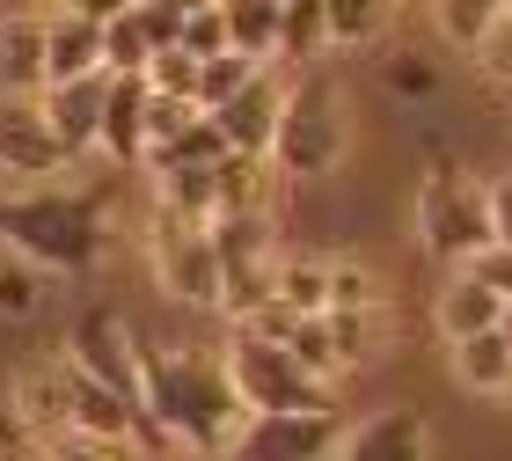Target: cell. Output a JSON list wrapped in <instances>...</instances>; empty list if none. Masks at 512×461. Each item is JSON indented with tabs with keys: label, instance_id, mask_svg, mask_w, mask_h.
Here are the masks:
<instances>
[{
	"label": "cell",
	"instance_id": "1",
	"mask_svg": "<svg viewBox=\"0 0 512 461\" xmlns=\"http://www.w3.org/2000/svg\"><path fill=\"white\" fill-rule=\"evenodd\" d=\"M139 366H147V418L169 447H235L249 403L227 374V352H176L139 337Z\"/></svg>",
	"mask_w": 512,
	"mask_h": 461
},
{
	"label": "cell",
	"instance_id": "2",
	"mask_svg": "<svg viewBox=\"0 0 512 461\" xmlns=\"http://www.w3.org/2000/svg\"><path fill=\"white\" fill-rule=\"evenodd\" d=\"M0 242L37 257L44 271L88 279L110 249V191H59V183H8L0 191Z\"/></svg>",
	"mask_w": 512,
	"mask_h": 461
},
{
	"label": "cell",
	"instance_id": "3",
	"mask_svg": "<svg viewBox=\"0 0 512 461\" xmlns=\"http://www.w3.org/2000/svg\"><path fill=\"white\" fill-rule=\"evenodd\" d=\"M417 242H425L432 264L461 271L483 242H498V220H491V183H476L461 161L439 147L417 176Z\"/></svg>",
	"mask_w": 512,
	"mask_h": 461
},
{
	"label": "cell",
	"instance_id": "4",
	"mask_svg": "<svg viewBox=\"0 0 512 461\" xmlns=\"http://www.w3.org/2000/svg\"><path fill=\"white\" fill-rule=\"evenodd\" d=\"M139 249H147L154 286L169 293L176 308L220 315V301H227V264H220V249H213V220H191V213H176V205H154Z\"/></svg>",
	"mask_w": 512,
	"mask_h": 461
},
{
	"label": "cell",
	"instance_id": "5",
	"mask_svg": "<svg viewBox=\"0 0 512 461\" xmlns=\"http://www.w3.org/2000/svg\"><path fill=\"white\" fill-rule=\"evenodd\" d=\"M344 154H352L344 88L322 74V66H308V74H293V88H286V118H278L271 161L286 169V183H308V176H330Z\"/></svg>",
	"mask_w": 512,
	"mask_h": 461
},
{
	"label": "cell",
	"instance_id": "6",
	"mask_svg": "<svg viewBox=\"0 0 512 461\" xmlns=\"http://www.w3.org/2000/svg\"><path fill=\"white\" fill-rule=\"evenodd\" d=\"M220 352H227V374H235L249 410H322V403H337L330 388H322L308 366H300L278 337H264V330H242V322H235V337H227Z\"/></svg>",
	"mask_w": 512,
	"mask_h": 461
},
{
	"label": "cell",
	"instance_id": "7",
	"mask_svg": "<svg viewBox=\"0 0 512 461\" xmlns=\"http://www.w3.org/2000/svg\"><path fill=\"white\" fill-rule=\"evenodd\" d=\"M352 425L337 403L322 410H249V425L235 432V461H337Z\"/></svg>",
	"mask_w": 512,
	"mask_h": 461
},
{
	"label": "cell",
	"instance_id": "8",
	"mask_svg": "<svg viewBox=\"0 0 512 461\" xmlns=\"http://www.w3.org/2000/svg\"><path fill=\"white\" fill-rule=\"evenodd\" d=\"M66 352H74V359H81L103 388H118L132 410H147V366H139V330H125V315H118V308L88 301V308L74 315V330H66Z\"/></svg>",
	"mask_w": 512,
	"mask_h": 461
},
{
	"label": "cell",
	"instance_id": "9",
	"mask_svg": "<svg viewBox=\"0 0 512 461\" xmlns=\"http://www.w3.org/2000/svg\"><path fill=\"white\" fill-rule=\"evenodd\" d=\"M59 169H74V154L59 147L44 96H0V183H52Z\"/></svg>",
	"mask_w": 512,
	"mask_h": 461
},
{
	"label": "cell",
	"instance_id": "10",
	"mask_svg": "<svg viewBox=\"0 0 512 461\" xmlns=\"http://www.w3.org/2000/svg\"><path fill=\"white\" fill-rule=\"evenodd\" d=\"M8 403H15V418L30 425L44 447L74 432V359H66V344L15 366V374H8Z\"/></svg>",
	"mask_w": 512,
	"mask_h": 461
},
{
	"label": "cell",
	"instance_id": "11",
	"mask_svg": "<svg viewBox=\"0 0 512 461\" xmlns=\"http://www.w3.org/2000/svg\"><path fill=\"white\" fill-rule=\"evenodd\" d=\"M52 88V15H0V96H44Z\"/></svg>",
	"mask_w": 512,
	"mask_h": 461
},
{
	"label": "cell",
	"instance_id": "12",
	"mask_svg": "<svg viewBox=\"0 0 512 461\" xmlns=\"http://www.w3.org/2000/svg\"><path fill=\"white\" fill-rule=\"evenodd\" d=\"M147 103H154V81L147 74H110L103 140H96V154L110 161V169H147Z\"/></svg>",
	"mask_w": 512,
	"mask_h": 461
},
{
	"label": "cell",
	"instance_id": "13",
	"mask_svg": "<svg viewBox=\"0 0 512 461\" xmlns=\"http://www.w3.org/2000/svg\"><path fill=\"white\" fill-rule=\"evenodd\" d=\"M337 461H432V418L417 403H395V410H374L366 425H352Z\"/></svg>",
	"mask_w": 512,
	"mask_h": 461
},
{
	"label": "cell",
	"instance_id": "14",
	"mask_svg": "<svg viewBox=\"0 0 512 461\" xmlns=\"http://www.w3.org/2000/svg\"><path fill=\"white\" fill-rule=\"evenodd\" d=\"M286 88H293V81H278L271 66H264V74L242 88V96H227V103L213 110V125L227 132V147H242V154H271L278 118H286Z\"/></svg>",
	"mask_w": 512,
	"mask_h": 461
},
{
	"label": "cell",
	"instance_id": "15",
	"mask_svg": "<svg viewBox=\"0 0 512 461\" xmlns=\"http://www.w3.org/2000/svg\"><path fill=\"white\" fill-rule=\"evenodd\" d=\"M103 96H110V74H96V81H66V88H44V118H52V132H59V147L66 154H96V140H103Z\"/></svg>",
	"mask_w": 512,
	"mask_h": 461
},
{
	"label": "cell",
	"instance_id": "16",
	"mask_svg": "<svg viewBox=\"0 0 512 461\" xmlns=\"http://www.w3.org/2000/svg\"><path fill=\"white\" fill-rule=\"evenodd\" d=\"M498 315H505V293H491L483 279H469V271H454V279L439 286V301H432V330L447 344H461V337L498 330Z\"/></svg>",
	"mask_w": 512,
	"mask_h": 461
},
{
	"label": "cell",
	"instance_id": "17",
	"mask_svg": "<svg viewBox=\"0 0 512 461\" xmlns=\"http://www.w3.org/2000/svg\"><path fill=\"white\" fill-rule=\"evenodd\" d=\"M96 74H110V37H103V22L59 8V15H52V88L96 81Z\"/></svg>",
	"mask_w": 512,
	"mask_h": 461
},
{
	"label": "cell",
	"instance_id": "18",
	"mask_svg": "<svg viewBox=\"0 0 512 461\" xmlns=\"http://www.w3.org/2000/svg\"><path fill=\"white\" fill-rule=\"evenodd\" d=\"M220 176V213H278V191H286V169H278L271 154H227L213 161Z\"/></svg>",
	"mask_w": 512,
	"mask_h": 461
},
{
	"label": "cell",
	"instance_id": "19",
	"mask_svg": "<svg viewBox=\"0 0 512 461\" xmlns=\"http://www.w3.org/2000/svg\"><path fill=\"white\" fill-rule=\"evenodd\" d=\"M447 366H454V381L469 388V396H498L505 403V388H512V344H505V330L447 344Z\"/></svg>",
	"mask_w": 512,
	"mask_h": 461
},
{
	"label": "cell",
	"instance_id": "20",
	"mask_svg": "<svg viewBox=\"0 0 512 461\" xmlns=\"http://www.w3.org/2000/svg\"><path fill=\"white\" fill-rule=\"evenodd\" d=\"M213 249L227 271L278 264V227H271V213H213Z\"/></svg>",
	"mask_w": 512,
	"mask_h": 461
},
{
	"label": "cell",
	"instance_id": "21",
	"mask_svg": "<svg viewBox=\"0 0 512 461\" xmlns=\"http://www.w3.org/2000/svg\"><path fill=\"white\" fill-rule=\"evenodd\" d=\"M147 176H154V205H176V213H191V220L220 213V176L205 169V161H161Z\"/></svg>",
	"mask_w": 512,
	"mask_h": 461
},
{
	"label": "cell",
	"instance_id": "22",
	"mask_svg": "<svg viewBox=\"0 0 512 461\" xmlns=\"http://www.w3.org/2000/svg\"><path fill=\"white\" fill-rule=\"evenodd\" d=\"M322 15H330V52H359L388 37L395 0H322Z\"/></svg>",
	"mask_w": 512,
	"mask_h": 461
},
{
	"label": "cell",
	"instance_id": "23",
	"mask_svg": "<svg viewBox=\"0 0 512 461\" xmlns=\"http://www.w3.org/2000/svg\"><path fill=\"white\" fill-rule=\"evenodd\" d=\"M227 8V37L249 59H278V22H286V0H220Z\"/></svg>",
	"mask_w": 512,
	"mask_h": 461
},
{
	"label": "cell",
	"instance_id": "24",
	"mask_svg": "<svg viewBox=\"0 0 512 461\" xmlns=\"http://www.w3.org/2000/svg\"><path fill=\"white\" fill-rule=\"evenodd\" d=\"M278 344H286V352H293L300 366H308V374H315L322 388H337V374H344V359H337L330 315H293V322H286V337H278Z\"/></svg>",
	"mask_w": 512,
	"mask_h": 461
},
{
	"label": "cell",
	"instance_id": "25",
	"mask_svg": "<svg viewBox=\"0 0 512 461\" xmlns=\"http://www.w3.org/2000/svg\"><path fill=\"white\" fill-rule=\"evenodd\" d=\"M432 22H439V37H447L454 52H476L505 22V0H432Z\"/></svg>",
	"mask_w": 512,
	"mask_h": 461
},
{
	"label": "cell",
	"instance_id": "26",
	"mask_svg": "<svg viewBox=\"0 0 512 461\" xmlns=\"http://www.w3.org/2000/svg\"><path fill=\"white\" fill-rule=\"evenodd\" d=\"M278 308L330 315V264L322 257H278Z\"/></svg>",
	"mask_w": 512,
	"mask_h": 461
},
{
	"label": "cell",
	"instance_id": "27",
	"mask_svg": "<svg viewBox=\"0 0 512 461\" xmlns=\"http://www.w3.org/2000/svg\"><path fill=\"white\" fill-rule=\"evenodd\" d=\"M44 308V264L22 249H0V322H30Z\"/></svg>",
	"mask_w": 512,
	"mask_h": 461
},
{
	"label": "cell",
	"instance_id": "28",
	"mask_svg": "<svg viewBox=\"0 0 512 461\" xmlns=\"http://www.w3.org/2000/svg\"><path fill=\"white\" fill-rule=\"evenodd\" d=\"M330 308L344 315H388L395 308V293L374 264H330Z\"/></svg>",
	"mask_w": 512,
	"mask_h": 461
},
{
	"label": "cell",
	"instance_id": "29",
	"mask_svg": "<svg viewBox=\"0 0 512 461\" xmlns=\"http://www.w3.org/2000/svg\"><path fill=\"white\" fill-rule=\"evenodd\" d=\"M330 52V15H322V0H286V22H278V59L300 66Z\"/></svg>",
	"mask_w": 512,
	"mask_h": 461
},
{
	"label": "cell",
	"instance_id": "30",
	"mask_svg": "<svg viewBox=\"0 0 512 461\" xmlns=\"http://www.w3.org/2000/svg\"><path fill=\"white\" fill-rule=\"evenodd\" d=\"M103 37H110V74H147V59L161 52L154 44V30H147V8H132L118 15V22H103Z\"/></svg>",
	"mask_w": 512,
	"mask_h": 461
},
{
	"label": "cell",
	"instance_id": "31",
	"mask_svg": "<svg viewBox=\"0 0 512 461\" xmlns=\"http://www.w3.org/2000/svg\"><path fill=\"white\" fill-rule=\"evenodd\" d=\"M395 315V308H388ZM388 315H344L330 308V337H337V359H344V374L366 359H381V344H388Z\"/></svg>",
	"mask_w": 512,
	"mask_h": 461
},
{
	"label": "cell",
	"instance_id": "32",
	"mask_svg": "<svg viewBox=\"0 0 512 461\" xmlns=\"http://www.w3.org/2000/svg\"><path fill=\"white\" fill-rule=\"evenodd\" d=\"M271 59H249V52H220V59H205V81H198V103L205 110H220L227 96H242V88L264 74Z\"/></svg>",
	"mask_w": 512,
	"mask_h": 461
},
{
	"label": "cell",
	"instance_id": "33",
	"mask_svg": "<svg viewBox=\"0 0 512 461\" xmlns=\"http://www.w3.org/2000/svg\"><path fill=\"white\" fill-rule=\"evenodd\" d=\"M147 81H154V96H191V103H198L205 59H198V52H183V44H169V52H154V59H147Z\"/></svg>",
	"mask_w": 512,
	"mask_h": 461
},
{
	"label": "cell",
	"instance_id": "34",
	"mask_svg": "<svg viewBox=\"0 0 512 461\" xmlns=\"http://www.w3.org/2000/svg\"><path fill=\"white\" fill-rule=\"evenodd\" d=\"M52 461H147V447L103 440V432H66V440H52Z\"/></svg>",
	"mask_w": 512,
	"mask_h": 461
},
{
	"label": "cell",
	"instance_id": "35",
	"mask_svg": "<svg viewBox=\"0 0 512 461\" xmlns=\"http://www.w3.org/2000/svg\"><path fill=\"white\" fill-rule=\"evenodd\" d=\"M183 52H198V59L235 52V37H227V8H220V0H213V8H198V15H183Z\"/></svg>",
	"mask_w": 512,
	"mask_h": 461
},
{
	"label": "cell",
	"instance_id": "36",
	"mask_svg": "<svg viewBox=\"0 0 512 461\" xmlns=\"http://www.w3.org/2000/svg\"><path fill=\"white\" fill-rule=\"evenodd\" d=\"M461 271H469V279H483L491 293H505V301H512V242H483Z\"/></svg>",
	"mask_w": 512,
	"mask_h": 461
},
{
	"label": "cell",
	"instance_id": "37",
	"mask_svg": "<svg viewBox=\"0 0 512 461\" xmlns=\"http://www.w3.org/2000/svg\"><path fill=\"white\" fill-rule=\"evenodd\" d=\"M476 66H483V74H491L498 88H512V8H505V22H498V30L476 44Z\"/></svg>",
	"mask_w": 512,
	"mask_h": 461
},
{
	"label": "cell",
	"instance_id": "38",
	"mask_svg": "<svg viewBox=\"0 0 512 461\" xmlns=\"http://www.w3.org/2000/svg\"><path fill=\"white\" fill-rule=\"evenodd\" d=\"M388 81L403 88V96H432V88H439V74H432V66L417 59V52H395V66H388Z\"/></svg>",
	"mask_w": 512,
	"mask_h": 461
},
{
	"label": "cell",
	"instance_id": "39",
	"mask_svg": "<svg viewBox=\"0 0 512 461\" xmlns=\"http://www.w3.org/2000/svg\"><path fill=\"white\" fill-rule=\"evenodd\" d=\"M491 220H498V242H512V169L491 176Z\"/></svg>",
	"mask_w": 512,
	"mask_h": 461
},
{
	"label": "cell",
	"instance_id": "40",
	"mask_svg": "<svg viewBox=\"0 0 512 461\" xmlns=\"http://www.w3.org/2000/svg\"><path fill=\"white\" fill-rule=\"evenodd\" d=\"M66 8H74V15H88V22H118V15L132 8V0H66Z\"/></svg>",
	"mask_w": 512,
	"mask_h": 461
},
{
	"label": "cell",
	"instance_id": "41",
	"mask_svg": "<svg viewBox=\"0 0 512 461\" xmlns=\"http://www.w3.org/2000/svg\"><path fill=\"white\" fill-rule=\"evenodd\" d=\"M169 461H235V454H227V447H176Z\"/></svg>",
	"mask_w": 512,
	"mask_h": 461
},
{
	"label": "cell",
	"instance_id": "42",
	"mask_svg": "<svg viewBox=\"0 0 512 461\" xmlns=\"http://www.w3.org/2000/svg\"><path fill=\"white\" fill-rule=\"evenodd\" d=\"M0 461H52V447H0Z\"/></svg>",
	"mask_w": 512,
	"mask_h": 461
},
{
	"label": "cell",
	"instance_id": "43",
	"mask_svg": "<svg viewBox=\"0 0 512 461\" xmlns=\"http://www.w3.org/2000/svg\"><path fill=\"white\" fill-rule=\"evenodd\" d=\"M154 8H169V15H198V8H213V0H154Z\"/></svg>",
	"mask_w": 512,
	"mask_h": 461
},
{
	"label": "cell",
	"instance_id": "44",
	"mask_svg": "<svg viewBox=\"0 0 512 461\" xmlns=\"http://www.w3.org/2000/svg\"><path fill=\"white\" fill-rule=\"evenodd\" d=\"M498 330H505V344H512V301H505V315H498Z\"/></svg>",
	"mask_w": 512,
	"mask_h": 461
},
{
	"label": "cell",
	"instance_id": "45",
	"mask_svg": "<svg viewBox=\"0 0 512 461\" xmlns=\"http://www.w3.org/2000/svg\"><path fill=\"white\" fill-rule=\"evenodd\" d=\"M15 8H30V0H0V15H15Z\"/></svg>",
	"mask_w": 512,
	"mask_h": 461
},
{
	"label": "cell",
	"instance_id": "46",
	"mask_svg": "<svg viewBox=\"0 0 512 461\" xmlns=\"http://www.w3.org/2000/svg\"><path fill=\"white\" fill-rule=\"evenodd\" d=\"M505 403H512V388H505Z\"/></svg>",
	"mask_w": 512,
	"mask_h": 461
},
{
	"label": "cell",
	"instance_id": "47",
	"mask_svg": "<svg viewBox=\"0 0 512 461\" xmlns=\"http://www.w3.org/2000/svg\"><path fill=\"white\" fill-rule=\"evenodd\" d=\"M505 8H512V0H505Z\"/></svg>",
	"mask_w": 512,
	"mask_h": 461
}]
</instances>
